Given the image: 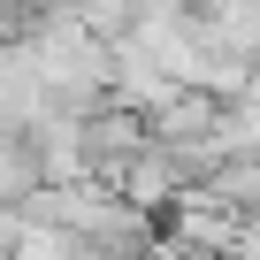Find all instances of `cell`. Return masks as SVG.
<instances>
[{
  "instance_id": "cell-1",
  "label": "cell",
  "mask_w": 260,
  "mask_h": 260,
  "mask_svg": "<svg viewBox=\"0 0 260 260\" xmlns=\"http://www.w3.org/2000/svg\"><path fill=\"white\" fill-rule=\"evenodd\" d=\"M130 207H138V214H161V207H176L184 191H191V176H184V153L176 146H161V138H146L138 153H130L115 176H107Z\"/></svg>"
},
{
  "instance_id": "cell-2",
  "label": "cell",
  "mask_w": 260,
  "mask_h": 260,
  "mask_svg": "<svg viewBox=\"0 0 260 260\" xmlns=\"http://www.w3.org/2000/svg\"><path fill=\"white\" fill-rule=\"evenodd\" d=\"M138 146H146V115H138V107L107 100V107H92V115H84V169H92L100 184H107L130 153H138Z\"/></svg>"
},
{
  "instance_id": "cell-3",
  "label": "cell",
  "mask_w": 260,
  "mask_h": 260,
  "mask_svg": "<svg viewBox=\"0 0 260 260\" xmlns=\"http://www.w3.org/2000/svg\"><path fill=\"white\" fill-rule=\"evenodd\" d=\"M214 122H222V100L199 92V84H176L169 100L146 107V138H161V146H199V138H214Z\"/></svg>"
},
{
  "instance_id": "cell-4",
  "label": "cell",
  "mask_w": 260,
  "mask_h": 260,
  "mask_svg": "<svg viewBox=\"0 0 260 260\" xmlns=\"http://www.w3.org/2000/svg\"><path fill=\"white\" fill-rule=\"evenodd\" d=\"M169 237H184V245H199V252H230V245H237V214L191 184V191L176 199V230H169Z\"/></svg>"
},
{
  "instance_id": "cell-5",
  "label": "cell",
  "mask_w": 260,
  "mask_h": 260,
  "mask_svg": "<svg viewBox=\"0 0 260 260\" xmlns=\"http://www.w3.org/2000/svg\"><path fill=\"white\" fill-rule=\"evenodd\" d=\"M199 16H207V31H214L237 61L260 69V0H199Z\"/></svg>"
},
{
  "instance_id": "cell-6",
  "label": "cell",
  "mask_w": 260,
  "mask_h": 260,
  "mask_svg": "<svg viewBox=\"0 0 260 260\" xmlns=\"http://www.w3.org/2000/svg\"><path fill=\"white\" fill-rule=\"evenodd\" d=\"M31 184H39V161H31V146H23V138H0V199L16 207Z\"/></svg>"
},
{
  "instance_id": "cell-7",
  "label": "cell",
  "mask_w": 260,
  "mask_h": 260,
  "mask_svg": "<svg viewBox=\"0 0 260 260\" xmlns=\"http://www.w3.org/2000/svg\"><path fill=\"white\" fill-rule=\"evenodd\" d=\"M230 260H260V222H237V245H230Z\"/></svg>"
},
{
  "instance_id": "cell-8",
  "label": "cell",
  "mask_w": 260,
  "mask_h": 260,
  "mask_svg": "<svg viewBox=\"0 0 260 260\" xmlns=\"http://www.w3.org/2000/svg\"><path fill=\"white\" fill-rule=\"evenodd\" d=\"M16 230H23V214H16L8 199H0V252H8V245H16Z\"/></svg>"
},
{
  "instance_id": "cell-9",
  "label": "cell",
  "mask_w": 260,
  "mask_h": 260,
  "mask_svg": "<svg viewBox=\"0 0 260 260\" xmlns=\"http://www.w3.org/2000/svg\"><path fill=\"white\" fill-rule=\"evenodd\" d=\"M0 260H8V252H0Z\"/></svg>"
}]
</instances>
